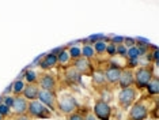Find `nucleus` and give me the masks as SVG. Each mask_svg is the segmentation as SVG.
<instances>
[{"label": "nucleus", "mask_w": 159, "mask_h": 120, "mask_svg": "<svg viewBox=\"0 0 159 120\" xmlns=\"http://www.w3.org/2000/svg\"><path fill=\"white\" fill-rule=\"evenodd\" d=\"M155 75L154 72V65L152 64H146V65H139L137 68L133 70V76H135V83L133 86L137 89V92L144 90L151 81V78Z\"/></svg>", "instance_id": "f257e3e1"}, {"label": "nucleus", "mask_w": 159, "mask_h": 120, "mask_svg": "<svg viewBox=\"0 0 159 120\" xmlns=\"http://www.w3.org/2000/svg\"><path fill=\"white\" fill-rule=\"evenodd\" d=\"M82 105L78 103L74 94L71 93H64L57 97V113L61 115H70L74 112H78Z\"/></svg>", "instance_id": "f03ea898"}, {"label": "nucleus", "mask_w": 159, "mask_h": 120, "mask_svg": "<svg viewBox=\"0 0 159 120\" xmlns=\"http://www.w3.org/2000/svg\"><path fill=\"white\" fill-rule=\"evenodd\" d=\"M137 94H139V92H137V89L135 86L126 87V89H120V93H118V96H117L118 108H120L121 111H128V109L135 104Z\"/></svg>", "instance_id": "7ed1b4c3"}, {"label": "nucleus", "mask_w": 159, "mask_h": 120, "mask_svg": "<svg viewBox=\"0 0 159 120\" xmlns=\"http://www.w3.org/2000/svg\"><path fill=\"white\" fill-rule=\"evenodd\" d=\"M26 115L30 119H50L52 118V112L45 107L44 104H41L38 100L35 101H29V107H27V112Z\"/></svg>", "instance_id": "20e7f679"}, {"label": "nucleus", "mask_w": 159, "mask_h": 120, "mask_svg": "<svg viewBox=\"0 0 159 120\" xmlns=\"http://www.w3.org/2000/svg\"><path fill=\"white\" fill-rule=\"evenodd\" d=\"M37 85L39 86L41 90H46V92H56L59 87V79L56 78V75H53L52 72L44 71L38 74V81Z\"/></svg>", "instance_id": "39448f33"}, {"label": "nucleus", "mask_w": 159, "mask_h": 120, "mask_svg": "<svg viewBox=\"0 0 159 120\" xmlns=\"http://www.w3.org/2000/svg\"><path fill=\"white\" fill-rule=\"evenodd\" d=\"M150 109L147 103L143 100L135 101V104L129 108L128 112V120H147L148 115H150Z\"/></svg>", "instance_id": "423d86ee"}, {"label": "nucleus", "mask_w": 159, "mask_h": 120, "mask_svg": "<svg viewBox=\"0 0 159 120\" xmlns=\"http://www.w3.org/2000/svg\"><path fill=\"white\" fill-rule=\"evenodd\" d=\"M93 113L97 118V120H110L113 116V108L110 107V104L105 103L101 98H97L94 103Z\"/></svg>", "instance_id": "0eeeda50"}, {"label": "nucleus", "mask_w": 159, "mask_h": 120, "mask_svg": "<svg viewBox=\"0 0 159 120\" xmlns=\"http://www.w3.org/2000/svg\"><path fill=\"white\" fill-rule=\"evenodd\" d=\"M57 93L56 92H46V90H39L38 101L44 104L46 108L53 113H57Z\"/></svg>", "instance_id": "6e6552de"}, {"label": "nucleus", "mask_w": 159, "mask_h": 120, "mask_svg": "<svg viewBox=\"0 0 159 120\" xmlns=\"http://www.w3.org/2000/svg\"><path fill=\"white\" fill-rule=\"evenodd\" d=\"M72 67L76 70L82 76H91L95 71V67H94V63L89 59H84V57H79V59L72 61Z\"/></svg>", "instance_id": "1a4fd4ad"}, {"label": "nucleus", "mask_w": 159, "mask_h": 120, "mask_svg": "<svg viewBox=\"0 0 159 120\" xmlns=\"http://www.w3.org/2000/svg\"><path fill=\"white\" fill-rule=\"evenodd\" d=\"M63 75H64V86L67 87H76L82 83V75L72 65L64 70Z\"/></svg>", "instance_id": "9d476101"}, {"label": "nucleus", "mask_w": 159, "mask_h": 120, "mask_svg": "<svg viewBox=\"0 0 159 120\" xmlns=\"http://www.w3.org/2000/svg\"><path fill=\"white\" fill-rule=\"evenodd\" d=\"M124 68H116V67H106L103 70V75H105V81H106L107 86H113L117 87L118 79H120V74Z\"/></svg>", "instance_id": "9b49d317"}, {"label": "nucleus", "mask_w": 159, "mask_h": 120, "mask_svg": "<svg viewBox=\"0 0 159 120\" xmlns=\"http://www.w3.org/2000/svg\"><path fill=\"white\" fill-rule=\"evenodd\" d=\"M29 101L25 98L22 94L19 96H14V104H12V115H25L27 112Z\"/></svg>", "instance_id": "f8f14e48"}, {"label": "nucleus", "mask_w": 159, "mask_h": 120, "mask_svg": "<svg viewBox=\"0 0 159 120\" xmlns=\"http://www.w3.org/2000/svg\"><path fill=\"white\" fill-rule=\"evenodd\" d=\"M135 83V76H133V70L129 68H124L120 74V79H118V89H126V87H131Z\"/></svg>", "instance_id": "ddd939ff"}, {"label": "nucleus", "mask_w": 159, "mask_h": 120, "mask_svg": "<svg viewBox=\"0 0 159 120\" xmlns=\"http://www.w3.org/2000/svg\"><path fill=\"white\" fill-rule=\"evenodd\" d=\"M39 64V68L44 71H49L52 68H56L57 67V56L56 55H52V53H45L44 56H41V61H38Z\"/></svg>", "instance_id": "4468645a"}, {"label": "nucleus", "mask_w": 159, "mask_h": 120, "mask_svg": "<svg viewBox=\"0 0 159 120\" xmlns=\"http://www.w3.org/2000/svg\"><path fill=\"white\" fill-rule=\"evenodd\" d=\"M39 86L37 83H26L25 89L22 92V96L26 98L27 101H35L38 100V94H39Z\"/></svg>", "instance_id": "2eb2a0df"}, {"label": "nucleus", "mask_w": 159, "mask_h": 120, "mask_svg": "<svg viewBox=\"0 0 159 120\" xmlns=\"http://www.w3.org/2000/svg\"><path fill=\"white\" fill-rule=\"evenodd\" d=\"M91 82L94 87H95L97 90L102 89V87L107 86L106 85V81H105V75H103V70H95L94 71V74L91 75Z\"/></svg>", "instance_id": "dca6fc26"}, {"label": "nucleus", "mask_w": 159, "mask_h": 120, "mask_svg": "<svg viewBox=\"0 0 159 120\" xmlns=\"http://www.w3.org/2000/svg\"><path fill=\"white\" fill-rule=\"evenodd\" d=\"M71 56L70 53H68L67 49H64L63 52H60L59 55H57V67L59 68H63V70H66V68L71 67L72 61H71Z\"/></svg>", "instance_id": "f3484780"}, {"label": "nucleus", "mask_w": 159, "mask_h": 120, "mask_svg": "<svg viewBox=\"0 0 159 120\" xmlns=\"http://www.w3.org/2000/svg\"><path fill=\"white\" fill-rule=\"evenodd\" d=\"M147 92H148V96H154V97H158V93H159V78L158 75L155 74L152 78H151V81L148 82L147 85Z\"/></svg>", "instance_id": "a211bd4d"}, {"label": "nucleus", "mask_w": 159, "mask_h": 120, "mask_svg": "<svg viewBox=\"0 0 159 120\" xmlns=\"http://www.w3.org/2000/svg\"><path fill=\"white\" fill-rule=\"evenodd\" d=\"M82 50V57H84V59H89V60H91L93 59H95V52H94V48H93V45H89V44H86L83 48H80Z\"/></svg>", "instance_id": "6ab92c4d"}, {"label": "nucleus", "mask_w": 159, "mask_h": 120, "mask_svg": "<svg viewBox=\"0 0 159 120\" xmlns=\"http://www.w3.org/2000/svg\"><path fill=\"white\" fill-rule=\"evenodd\" d=\"M89 111L87 107H80V109H79L78 112H74V113H70L66 116V120H84V118H83V115L86 113V112Z\"/></svg>", "instance_id": "aec40b11"}, {"label": "nucleus", "mask_w": 159, "mask_h": 120, "mask_svg": "<svg viewBox=\"0 0 159 120\" xmlns=\"http://www.w3.org/2000/svg\"><path fill=\"white\" fill-rule=\"evenodd\" d=\"M25 81L22 79H18V81L12 82V96H19V94H22L23 89H25Z\"/></svg>", "instance_id": "412c9836"}, {"label": "nucleus", "mask_w": 159, "mask_h": 120, "mask_svg": "<svg viewBox=\"0 0 159 120\" xmlns=\"http://www.w3.org/2000/svg\"><path fill=\"white\" fill-rule=\"evenodd\" d=\"M23 76H25V81H26L27 83H37V81H38V74L33 70L25 71Z\"/></svg>", "instance_id": "4be33fe9"}, {"label": "nucleus", "mask_w": 159, "mask_h": 120, "mask_svg": "<svg viewBox=\"0 0 159 120\" xmlns=\"http://www.w3.org/2000/svg\"><path fill=\"white\" fill-rule=\"evenodd\" d=\"M93 48H94V52L95 55H105V50H106V42L105 41H98L95 44H93Z\"/></svg>", "instance_id": "5701e85b"}, {"label": "nucleus", "mask_w": 159, "mask_h": 120, "mask_svg": "<svg viewBox=\"0 0 159 120\" xmlns=\"http://www.w3.org/2000/svg\"><path fill=\"white\" fill-rule=\"evenodd\" d=\"M68 53H70V56H71V59L72 60H76L79 59V57H82V50L79 46H71L70 49H68Z\"/></svg>", "instance_id": "b1692460"}, {"label": "nucleus", "mask_w": 159, "mask_h": 120, "mask_svg": "<svg viewBox=\"0 0 159 120\" xmlns=\"http://www.w3.org/2000/svg\"><path fill=\"white\" fill-rule=\"evenodd\" d=\"M105 38H106V37H105L103 34H93V36H90L86 41H87V44L90 45V44H95L98 41H105Z\"/></svg>", "instance_id": "393cba45"}, {"label": "nucleus", "mask_w": 159, "mask_h": 120, "mask_svg": "<svg viewBox=\"0 0 159 120\" xmlns=\"http://www.w3.org/2000/svg\"><path fill=\"white\" fill-rule=\"evenodd\" d=\"M105 53L107 55V56L110 57V59H113L116 56V45L111 42H107L106 44V50H105Z\"/></svg>", "instance_id": "a878e982"}, {"label": "nucleus", "mask_w": 159, "mask_h": 120, "mask_svg": "<svg viewBox=\"0 0 159 120\" xmlns=\"http://www.w3.org/2000/svg\"><path fill=\"white\" fill-rule=\"evenodd\" d=\"M116 55H120L121 57L126 56V46L124 44H120V45H116Z\"/></svg>", "instance_id": "bb28decb"}, {"label": "nucleus", "mask_w": 159, "mask_h": 120, "mask_svg": "<svg viewBox=\"0 0 159 120\" xmlns=\"http://www.w3.org/2000/svg\"><path fill=\"white\" fill-rule=\"evenodd\" d=\"M0 115L3 116V118H10V115H11V109L8 107H6L4 104H0Z\"/></svg>", "instance_id": "cd10ccee"}, {"label": "nucleus", "mask_w": 159, "mask_h": 120, "mask_svg": "<svg viewBox=\"0 0 159 120\" xmlns=\"http://www.w3.org/2000/svg\"><path fill=\"white\" fill-rule=\"evenodd\" d=\"M3 104L11 109L14 104V96H3Z\"/></svg>", "instance_id": "c85d7f7f"}, {"label": "nucleus", "mask_w": 159, "mask_h": 120, "mask_svg": "<svg viewBox=\"0 0 159 120\" xmlns=\"http://www.w3.org/2000/svg\"><path fill=\"white\" fill-rule=\"evenodd\" d=\"M10 118H11V120H31L29 116L25 113V115H10Z\"/></svg>", "instance_id": "c756f323"}, {"label": "nucleus", "mask_w": 159, "mask_h": 120, "mask_svg": "<svg viewBox=\"0 0 159 120\" xmlns=\"http://www.w3.org/2000/svg\"><path fill=\"white\" fill-rule=\"evenodd\" d=\"M124 45L126 46V49L131 48V46L135 45V38H131V37H124Z\"/></svg>", "instance_id": "7c9ffc66"}, {"label": "nucleus", "mask_w": 159, "mask_h": 120, "mask_svg": "<svg viewBox=\"0 0 159 120\" xmlns=\"http://www.w3.org/2000/svg\"><path fill=\"white\" fill-rule=\"evenodd\" d=\"M83 118H84V120H97V118L93 113V111H90V109L86 112L84 115H83Z\"/></svg>", "instance_id": "2f4dec72"}, {"label": "nucleus", "mask_w": 159, "mask_h": 120, "mask_svg": "<svg viewBox=\"0 0 159 120\" xmlns=\"http://www.w3.org/2000/svg\"><path fill=\"white\" fill-rule=\"evenodd\" d=\"M148 116H152V119H155V120L158 119V104H155L154 111H151V109H150V115H148Z\"/></svg>", "instance_id": "473e14b6"}, {"label": "nucleus", "mask_w": 159, "mask_h": 120, "mask_svg": "<svg viewBox=\"0 0 159 120\" xmlns=\"http://www.w3.org/2000/svg\"><path fill=\"white\" fill-rule=\"evenodd\" d=\"M0 120H4V118H3V116H2V115H0Z\"/></svg>", "instance_id": "72a5a7b5"}]
</instances>
